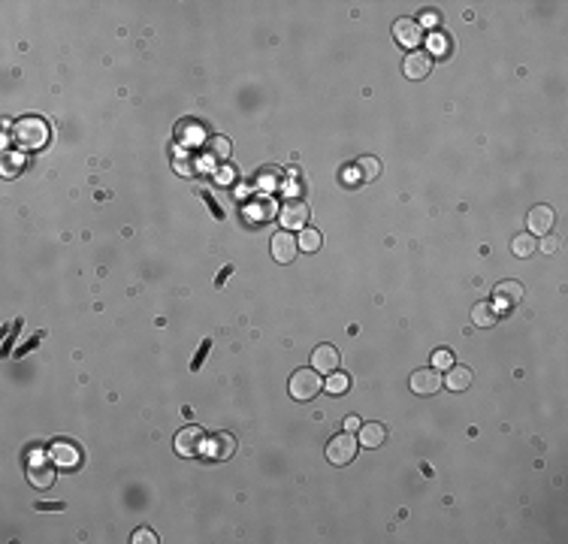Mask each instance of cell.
Instances as JSON below:
<instances>
[{
    "label": "cell",
    "instance_id": "24",
    "mask_svg": "<svg viewBox=\"0 0 568 544\" xmlns=\"http://www.w3.org/2000/svg\"><path fill=\"white\" fill-rule=\"evenodd\" d=\"M297 245H299L302 251H318V248H321V233H318V230H311V227H302Z\"/></svg>",
    "mask_w": 568,
    "mask_h": 544
},
{
    "label": "cell",
    "instance_id": "28",
    "mask_svg": "<svg viewBox=\"0 0 568 544\" xmlns=\"http://www.w3.org/2000/svg\"><path fill=\"white\" fill-rule=\"evenodd\" d=\"M439 22H441L439 13H423V15H420V25H423V27H435Z\"/></svg>",
    "mask_w": 568,
    "mask_h": 544
},
{
    "label": "cell",
    "instance_id": "22",
    "mask_svg": "<svg viewBox=\"0 0 568 544\" xmlns=\"http://www.w3.org/2000/svg\"><path fill=\"white\" fill-rule=\"evenodd\" d=\"M357 169H360L363 181H372L375 176H381V160H378V157H372V155H366V157H360V160H357Z\"/></svg>",
    "mask_w": 568,
    "mask_h": 544
},
{
    "label": "cell",
    "instance_id": "16",
    "mask_svg": "<svg viewBox=\"0 0 568 544\" xmlns=\"http://www.w3.org/2000/svg\"><path fill=\"white\" fill-rule=\"evenodd\" d=\"M441 384H448L453 393H463L472 387V369L469 366H451L448 375L441 378Z\"/></svg>",
    "mask_w": 568,
    "mask_h": 544
},
{
    "label": "cell",
    "instance_id": "27",
    "mask_svg": "<svg viewBox=\"0 0 568 544\" xmlns=\"http://www.w3.org/2000/svg\"><path fill=\"white\" fill-rule=\"evenodd\" d=\"M18 167H22V160H15L13 155H6V164H4V176H6V179H13V173H15Z\"/></svg>",
    "mask_w": 568,
    "mask_h": 544
},
{
    "label": "cell",
    "instance_id": "25",
    "mask_svg": "<svg viewBox=\"0 0 568 544\" xmlns=\"http://www.w3.org/2000/svg\"><path fill=\"white\" fill-rule=\"evenodd\" d=\"M432 366H439V369H451V366H453V357L448 354V351H435Z\"/></svg>",
    "mask_w": 568,
    "mask_h": 544
},
{
    "label": "cell",
    "instance_id": "9",
    "mask_svg": "<svg viewBox=\"0 0 568 544\" xmlns=\"http://www.w3.org/2000/svg\"><path fill=\"white\" fill-rule=\"evenodd\" d=\"M202 451H206L212 460H230L233 453H236V439H233L230 432H218V436H212L206 445H202Z\"/></svg>",
    "mask_w": 568,
    "mask_h": 544
},
{
    "label": "cell",
    "instance_id": "26",
    "mask_svg": "<svg viewBox=\"0 0 568 544\" xmlns=\"http://www.w3.org/2000/svg\"><path fill=\"white\" fill-rule=\"evenodd\" d=\"M134 541H136V544H139V541H142V544H155L157 538H155V532H148V529H136V532H134Z\"/></svg>",
    "mask_w": 568,
    "mask_h": 544
},
{
    "label": "cell",
    "instance_id": "13",
    "mask_svg": "<svg viewBox=\"0 0 568 544\" xmlns=\"http://www.w3.org/2000/svg\"><path fill=\"white\" fill-rule=\"evenodd\" d=\"M553 221H556V215L550 206H535L526 215V227H529V233H550Z\"/></svg>",
    "mask_w": 568,
    "mask_h": 544
},
{
    "label": "cell",
    "instance_id": "8",
    "mask_svg": "<svg viewBox=\"0 0 568 544\" xmlns=\"http://www.w3.org/2000/svg\"><path fill=\"white\" fill-rule=\"evenodd\" d=\"M439 387H441V375L435 369H418L411 375V390L418 396H432V393H439Z\"/></svg>",
    "mask_w": 568,
    "mask_h": 544
},
{
    "label": "cell",
    "instance_id": "19",
    "mask_svg": "<svg viewBox=\"0 0 568 544\" xmlns=\"http://www.w3.org/2000/svg\"><path fill=\"white\" fill-rule=\"evenodd\" d=\"M248 215H251V218H260V221L272 218V215H276V200H269V197L254 200V203L248 206Z\"/></svg>",
    "mask_w": 568,
    "mask_h": 544
},
{
    "label": "cell",
    "instance_id": "12",
    "mask_svg": "<svg viewBox=\"0 0 568 544\" xmlns=\"http://www.w3.org/2000/svg\"><path fill=\"white\" fill-rule=\"evenodd\" d=\"M393 37H396L399 46L414 48V46H418L420 39H423V30H420L418 22H411V18H399V22L393 25Z\"/></svg>",
    "mask_w": 568,
    "mask_h": 544
},
{
    "label": "cell",
    "instance_id": "20",
    "mask_svg": "<svg viewBox=\"0 0 568 544\" xmlns=\"http://www.w3.org/2000/svg\"><path fill=\"white\" fill-rule=\"evenodd\" d=\"M230 139L227 136H212L209 139V143H206V151H209V155L212 157H215V160H227L230 157Z\"/></svg>",
    "mask_w": 568,
    "mask_h": 544
},
{
    "label": "cell",
    "instance_id": "10",
    "mask_svg": "<svg viewBox=\"0 0 568 544\" xmlns=\"http://www.w3.org/2000/svg\"><path fill=\"white\" fill-rule=\"evenodd\" d=\"M493 297H496V306L514 309V306H520V299L526 297V290H523L520 281H502V285H496Z\"/></svg>",
    "mask_w": 568,
    "mask_h": 544
},
{
    "label": "cell",
    "instance_id": "1",
    "mask_svg": "<svg viewBox=\"0 0 568 544\" xmlns=\"http://www.w3.org/2000/svg\"><path fill=\"white\" fill-rule=\"evenodd\" d=\"M13 139L22 151H37L49 143V124L43 118H18L13 124Z\"/></svg>",
    "mask_w": 568,
    "mask_h": 544
},
{
    "label": "cell",
    "instance_id": "6",
    "mask_svg": "<svg viewBox=\"0 0 568 544\" xmlns=\"http://www.w3.org/2000/svg\"><path fill=\"white\" fill-rule=\"evenodd\" d=\"M430 70H432V58H430V52H408L405 55V60H402V73H405V79H414V82H420V79H426L430 76Z\"/></svg>",
    "mask_w": 568,
    "mask_h": 544
},
{
    "label": "cell",
    "instance_id": "30",
    "mask_svg": "<svg viewBox=\"0 0 568 544\" xmlns=\"http://www.w3.org/2000/svg\"><path fill=\"white\" fill-rule=\"evenodd\" d=\"M354 429H360V420L357 417H348V420H344V432H354Z\"/></svg>",
    "mask_w": 568,
    "mask_h": 544
},
{
    "label": "cell",
    "instance_id": "23",
    "mask_svg": "<svg viewBox=\"0 0 568 544\" xmlns=\"http://www.w3.org/2000/svg\"><path fill=\"white\" fill-rule=\"evenodd\" d=\"M511 251H514L517 257H529L532 251H535V239H532V233H520V236H514Z\"/></svg>",
    "mask_w": 568,
    "mask_h": 544
},
{
    "label": "cell",
    "instance_id": "17",
    "mask_svg": "<svg viewBox=\"0 0 568 544\" xmlns=\"http://www.w3.org/2000/svg\"><path fill=\"white\" fill-rule=\"evenodd\" d=\"M384 439H387V429H384L381 423H363V427H360V439H357V441H360L363 448H378Z\"/></svg>",
    "mask_w": 568,
    "mask_h": 544
},
{
    "label": "cell",
    "instance_id": "18",
    "mask_svg": "<svg viewBox=\"0 0 568 544\" xmlns=\"http://www.w3.org/2000/svg\"><path fill=\"white\" fill-rule=\"evenodd\" d=\"M472 320L478 327H493L496 320H499V315H496V306H490V302H478V306L472 309Z\"/></svg>",
    "mask_w": 568,
    "mask_h": 544
},
{
    "label": "cell",
    "instance_id": "15",
    "mask_svg": "<svg viewBox=\"0 0 568 544\" xmlns=\"http://www.w3.org/2000/svg\"><path fill=\"white\" fill-rule=\"evenodd\" d=\"M52 460L58 462V466H64V469H76L79 462H82V451H79L73 441H58V445L52 448Z\"/></svg>",
    "mask_w": 568,
    "mask_h": 544
},
{
    "label": "cell",
    "instance_id": "31",
    "mask_svg": "<svg viewBox=\"0 0 568 544\" xmlns=\"http://www.w3.org/2000/svg\"><path fill=\"white\" fill-rule=\"evenodd\" d=\"M541 251H547V254H553V251H556V239H544V242H541Z\"/></svg>",
    "mask_w": 568,
    "mask_h": 544
},
{
    "label": "cell",
    "instance_id": "7",
    "mask_svg": "<svg viewBox=\"0 0 568 544\" xmlns=\"http://www.w3.org/2000/svg\"><path fill=\"white\" fill-rule=\"evenodd\" d=\"M311 369L318 372V375H330V372L339 369V351L333 345H318L311 354Z\"/></svg>",
    "mask_w": 568,
    "mask_h": 544
},
{
    "label": "cell",
    "instance_id": "21",
    "mask_svg": "<svg viewBox=\"0 0 568 544\" xmlns=\"http://www.w3.org/2000/svg\"><path fill=\"white\" fill-rule=\"evenodd\" d=\"M348 384H351V378L336 369V372H330V375H327V384H323V387H327V393H333V396H342V393L348 390Z\"/></svg>",
    "mask_w": 568,
    "mask_h": 544
},
{
    "label": "cell",
    "instance_id": "2",
    "mask_svg": "<svg viewBox=\"0 0 568 544\" xmlns=\"http://www.w3.org/2000/svg\"><path fill=\"white\" fill-rule=\"evenodd\" d=\"M321 387H323V381H321V375H318L314 369H297V372L290 375V384H288L290 396L299 399V402L314 399V396L321 393Z\"/></svg>",
    "mask_w": 568,
    "mask_h": 544
},
{
    "label": "cell",
    "instance_id": "11",
    "mask_svg": "<svg viewBox=\"0 0 568 544\" xmlns=\"http://www.w3.org/2000/svg\"><path fill=\"white\" fill-rule=\"evenodd\" d=\"M297 251H299V245L288 230H278V233L272 236V257H276L278 264H290V260L297 257Z\"/></svg>",
    "mask_w": 568,
    "mask_h": 544
},
{
    "label": "cell",
    "instance_id": "5",
    "mask_svg": "<svg viewBox=\"0 0 568 544\" xmlns=\"http://www.w3.org/2000/svg\"><path fill=\"white\" fill-rule=\"evenodd\" d=\"M202 445H206V436H202L200 427H185L176 436V453L179 457H197V453L202 451Z\"/></svg>",
    "mask_w": 568,
    "mask_h": 544
},
{
    "label": "cell",
    "instance_id": "29",
    "mask_svg": "<svg viewBox=\"0 0 568 544\" xmlns=\"http://www.w3.org/2000/svg\"><path fill=\"white\" fill-rule=\"evenodd\" d=\"M215 181H218V185H230V181H233V169H230V167H224V169H218V176H215Z\"/></svg>",
    "mask_w": 568,
    "mask_h": 544
},
{
    "label": "cell",
    "instance_id": "4",
    "mask_svg": "<svg viewBox=\"0 0 568 544\" xmlns=\"http://www.w3.org/2000/svg\"><path fill=\"white\" fill-rule=\"evenodd\" d=\"M278 221L284 224V230H302L309 224V206L302 200H284Z\"/></svg>",
    "mask_w": 568,
    "mask_h": 544
},
{
    "label": "cell",
    "instance_id": "3",
    "mask_svg": "<svg viewBox=\"0 0 568 544\" xmlns=\"http://www.w3.org/2000/svg\"><path fill=\"white\" fill-rule=\"evenodd\" d=\"M357 457V439L351 436V432H342V436L330 439L327 445V460L333 466H348V462Z\"/></svg>",
    "mask_w": 568,
    "mask_h": 544
},
{
    "label": "cell",
    "instance_id": "14",
    "mask_svg": "<svg viewBox=\"0 0 568 544\" xmlns=\"http://www.w3.org/2000/svg\"><path fill=\"white\" fill-rule=\"evenodd\" d=\"M27 481L34 484L37 490H49L55 484V469L52 466H46V460H30V466H27Z\"/></svg>",
    "mask_w": 568,
    "mask_h": 544
}]
</instances>
